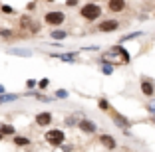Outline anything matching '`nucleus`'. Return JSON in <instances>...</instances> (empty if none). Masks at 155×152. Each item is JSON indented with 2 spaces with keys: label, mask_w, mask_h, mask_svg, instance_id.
Wrapping results in <instances>:
<instances>
[{
  "label": "nucleus",
  "mask_w": 155,
  "mask_h": 152,
  "mask_svg": "<svg viewBox=\"0 0 155 152\" xmlns=\"http://www.w3.org/2000/svg\"><path fill=\"white\" fill-rule=\"evenodd\" d=\"M80 14H82V18L87 20V22H96V20H100V16H101V6L96 4V2H87V4L82 6Z\"/></svg>",
  "instance_id": "nucleus-1"
},
{
  "label": "nucleus",
  "mask_w": 155,
  "mask_h": 152,
  "mask_svg": "<svg viewBox=\"0 0 155 152\" xmlns=\"http://www.w3.org/2000/svg\"><path fill=\"white\" fill-rule=\"evenodd\" d=\"M44 138H46V142L52 144V146H62L64 140H66V134H64V130H60V129H52L44 134Z\"/></svg>",
  "instance_id": "nucleus-2"
},
{
  "label": "nucleus",
  "mask_w": 155,
  "mask_h": 152,
  "mask_svg": "<svg viewBox=\"0 0 155 152\" xmlns=\"http://www.w3.org/2000/svg\"><path fill=\"white\" fill-rule=\"evenodd\" d=\"M44 22L50 24V26H62L66 22V14L60 12V10H50V12L44 14Z\"/></svg>",
  "instance_id": "nucleus-3"
},
{
  "label": "nucleus",
  "mask_w": 155,
  "mask_h": 152,
  "mask_svg": "<svg viewBox=\"0 0 155 152\" xmlns=\"http://www.w3.org/2000/svg\"><path fill=\"white\" fill-rule=\"evenodd\" d=\"M78 126H80V130H82V132H87V134H94V132L97 130L96 123H94V121H87V119L78 121Z\"/></svg>",
  "instance_id": "nucleus-4"
},
{
  "label": "nucleus",
  "mask_w": 155,
  "mask_h": 152,
  "mask_svg": "<svg viewBox=\"0 0 155 152\" xmlns=\"http://www.w3.org/2000/svg\"><path fill=\"white\" fill-rule=\"evenodd\" d=\"M52 119H54V116H52V113H48V111L38 113V115H36V125L38 126H48L52 123Z\"/></svg>",
  "instance_id": "nucleus-5"
},
{
  "label": "nucleus",
  "mask_w": 155,
  "mask_h": 152,
  "mask_svg": "<svg viewBox=\"0 0 155 152\" xmlns=\"http://www.w3.org/2000/svg\"><path fill=\"white\" fill-rule=\"evenodd\" d=\"M111 116H114V123H115V125L119 126V129L127 130L129 126H131V121H129V119H125V116H123V115H119V113H114V115H111Z\"/></svg>",
  "instance_id": "nucleus-6"
},
{
  "label": "nucleus",
  "mask_w": 155,
  "mask_h": 152,
  "mask_svg": "<svg viewBox=\"0 0 155 152\" xmlns=\"http://www.w3.org/2000/svg\"><path fill=\"white\" fill-rule=\"evenodd\" d=\"M107 8H110L111 12H123V10L127 8V2H125V0H110V2H107Z\"/></svg>",
  "instance_id": "nucleus-7"
},
{
  "label": "nucleus",
  "mask_w": 155,
  "mask_h": 152,
  "mask_svg": "<svg viewBox=\"0 0 155 152\" xmlns=\"http://www.w3.org/2000/svg\"><path fill=\"white\" fill-rule=\"evenodd\" d=\"M141 93L145 95V97H153V93H155L153 83H151L147 77H143V79H141Z\"/></svg>",
  "instance_id": "nucleus-8"
},
{
  "label": "nucleus",
  "mask_w": 155,
  "mask_h": 152,
  "mask_svg": "<svg viewBox=\"0 0 155 152\" xmlns=\"http://www.w3.org/2000/svg\"><path fill=\"white\" fill-rule=\"evenodd\" d=\"M119 28V22L117 20H104L100 24V32H115Z\"/></svg>",
  "instance_id": "nucleus-9"
},
{
  "label": "nucleus",
  "mask_w": 155,
  "mask_h": 152,
  "mask_svg": "<svg viewBox=\"0 0 155 152\" xmlns=\"http://www.w3.org/2000/svg\"><path fill=\"white\" fill-rule=\"evenodd\" d=\"M100 140H101V144H104L107 150H114L115 146H117V142H115V138L114 136H110V134H101L100 136Z\"/></svg>",
  "instance_id": "nucleus-10"
},
{
  "label": "nucleus",
  "mask_w": 155,
  "mask_h": 152,
  "mask_svg": "<svg viewBox=\"0 0 155 152\" xmlns=\"http://www.w3.org/2000/svg\"><path fill=\"white\" fill-rule=\"evenodd\" d=\"M8 54L10 55H18V57H30L32 51H30V49H22V48H8Z\"/></svg>",
  "instance_id": "nucleus-11"
},
{
  "label": "nucleus",
  "mask_w": 155,
  "mask_h": 152,
  "mask_svg": "<svg viewBox=\"0 0 155 152\" xmlns=\"http://www.w3.org/2000/svg\"><path fill=\"white\" fill-rule=\"evenodd\" d=\"M20 95L18 93H2L0 95V105H6V103H12V101H16Z\"/></svg>",
  "instance_id": "nucleus-12"
},
{
  "label": "nucleus",
  "mask_w": 155,
  "mask_h": 152,
  "mask_svg": "<svg viewBox=\"0 0 155 152\" xmlns=\"http://www.w3.org/2000/svg\"><path fill=\"white\" fill-rule=\"evenodd\" d=\"M66 36H68V32H64V30H52V32H50V38H52L54 42L66 40Z\"/></svg>",
  "instance_id": "nucleus-13"
},
{
  "label": "nucleus",
  "mask_w": 155,
  "mask_h": 152,
  "mask_svg": "<svg viewBox=\"0 0 155 152\" xmlns=\"http://www.w3.org/2000/svg\"><path fill=\"white\" fill-rule=\"evenodd\" d=\"M76 51L74 54H50V57H58V59H62V61H74L76 59Z\"/></svg>",
  "instance_id": "nucleus-14"
},
{
  "label": "nucleus",
  "mask_w": 155,
  "mask_h": 152,
  "mask_svg": "<svg viewBox=\"0 0 155 152\" xmlns=\"http://www.w3.org/2000/svg\"><path fill=\"white\" fill-rule=\"evenodd\" d=\"M0 132H2V136H12V134H16V129L12 125H0Z\"/></svg>",
  "instance_id": "nucleus-15"
},
{
  "label": "nucleus",
  "mask_w": 155,
  "mask_h": 152,
  "mask_svg": "<svg viewBox=\"0 0 155 152\" xmlns=\"http://www.w3.org/2000/svg\"><path fill=\"white\" fill-rule=\"evenodd\" d=\"M14 36H16L14 30H10V28H0V38H2V40H12Z\"/></svg>",
  "instance_id": "nucleus-16"
},
{
  "label": "nucleus",
  "mask_w": 155,
  "mask_h": 152,
  "mask_svg": "<svg viewBox=\"0 0 155 152\" xmlns=\"http://www.w3.org/2000/svg\"><path fill=\"white\" fill-rule=\"evenodd\" d=\"M14 144H16V146H28V144H30V138H26V136H14Z\"/></svg>",
  "instance_id": "nucleus-17"
},
{
  "label": "nucleus",
  "mask_w": 155,
  "mask_h": 152,
  "mask_svg": "<svg viewBox=\"0 0 155 152\" xmlns=\"http://www.w3.org/2000/svg\"><path fill=\"white\" fill-rule=\"evenodd\" d=\"M36 85H38V89H40V91H44L46 87L50 85V79H48V77H44V79H40V81H38Z\"/></svg>",
  "instance_id": "nucleus-18"
},
{
  "label": "nucleus",
  "mask_w": 155,
  "mask_h": 152,
  "mask_svg": "<svg viewBox=\"0 0 155 152\" xmlns=\"http://www.w3.org/2000/svg\"><path fill=\"white\" fill-rule=\"evenodd\" d=\"M137 36H141V32H133V34H127V36H123L121 40H119V44H123V42H127V40H133V38Z\"/></svg>",
  "instance_id": "nucleus-19"
},
{
  "label": "nucleus",
  "mask_w": 155,
  "mask_h": 152,
  "mask_svg": "<svg viewBox=\"0 0 155 152\" xmlns=\"http://www.w3.org/2000/svg\"><path fill=\"white\" fill-rule=\"evenodd\" d=\"M101 71H104L105 75H111V71H114V65H110V63H104V65H101Z\"/></svg>",
  "instance_id": "nucleus-20"
},
{
  "label": "nucleus",
  "mask_w": 155,
  "mask_h": 152,
  "mask_svg": "<svg viewBox=\"0 0 155 152\" xmlns=\"http://www.w3.org/2000/svg\"><path fill=\"white\" fill-rule=\"evenodd\" d=\"M97 105H100V109H101V111H105V109H110V103H107L105 99H100V101H97Z\"/></svg>",
  "instance_id": "nucleus-21"
},
{
  "label": "nucleus",
  "mask_w": 155,
  "mask_h": 152,
  "mask_svg": "<svg viewBox=\"0 0 155 152\" xmlns=\"http://www.w3.org/2000/svg\"><path fill=\"white\" fill-rule=\"evenodd\" d=\"M0 10H2L4 14H14V8H12V6H6V4L0 6Z\"/></svg>",
  "instance_id": "nucleus-22"
},
{
  "label": "nucleus",
  "mask_w": 155,
  "mask_h": 152,
  "mask_svg": "<svg viewBox=\"0 0 155 152\" xmlns=\"http://www.w3.org/2000/svg\"><path fill=\"white\" fill-rule=\"evenodd\" d=\"M56 97H58V99H66V97H68V91L58 89V91H56Z\"/></svg>",
  "instance_id": "nucleus-23"
},
{
  "label": "nucleus",
  "mask_w": 155,
  "mask_h": 152,
  "mask_svg": "<svg viewBox=\"0 0 155 152\" xmlns=\"http://www.w3.org/2000/svg\"><path fill=\"white\" fill-rule=\"evenodd\" d=\"M36 83H38L36 79H28V81H26V87H28V91H30V89H34V87H36Z\"/></svg>",
  "instance_id": "nucleus-24"
},
{
  "label": "nucleus",
  "mask_w": 155,
  "mask_h": 152,
  "mask_svg": "<svg viewBox=\"0 0 155 152\" xmlns=\"http://www.w3.org/2000/svg\"><path fill=\"white\" fill-rule=\"evenodd\" d=\"M66 125H78V119L76 116H68L66 119Z\"/></svg>",
  "instance_id": "nucleus-25"
},
{
  "label": "nucleus",
  "mask_w": 155,
  "mask_h": 152,
  "mask_svg": "<svg viewBox=\"0 0 155 152\" xmlns=\"http://www.w3.org/2000/svg\"><path fill=\"white\" fill-rule=\"evenodd\" d=\"M76 4H78V0H66V6H70V8H74Z\"/></svg>",
  "instance_id": "nucleus-26"
},
{
  "label": "nucleus",
  "mask_w": 155,
  "mask_h": 152,
  "mask_svg": "<svg viewBox=\"0 0 155 152\" xmlns=\"http://www.w3.org/2000/svg\"><path fill=\"white\" fill-rule=\"evenodd\" d=\"M147 111H149L151 115H155V101H153V103H149V107H147Z\"/></svg>",
  "instance_id": "nucleus-27"
},
{
  "label": "nucleus",
  "mask_w": 155,
  "mask_h": 152,
  "mask_svg": "<svg viewBox=\"0 0 155 152\" xmlns=\"http://www.w3.org/2000/svg\"><path fill=\"white\" fill-rule=\"evenodd\" d=\"M2 93H6V91H4V85H0V95H2Z\"/></svg>",
  "instance_id": "nucleus-28"
},
{
  "label": "nucleus",
  "mask_w": 155,
  "mask_h": 152,
  "mask_svg": "<svg viewBox=\"0 0 155 152\" xmlns=\"http://www.w3.org/2000/svg\"><path fill=\"white\" fill-rule=\"evenodd\" d=\"M151 123H155V115H153V116H151Z\"/></svg>",
  "instance_id": "nucleus-29"
},
{
  "label": "nucleus",
  "mask_w": 155,
  "mask_h": 152,
  "mask_svg": "<svg viewBox=\"0 0 155 152\" xmlns=\"http://www.w3.org/2000/svg\"><path fill=\"white\" fill-rule=\"evenodd\" d=\"M2 138H4V136H2V132H0V142H2Z\"/></svg>",
  "instance_id": "nucleus-30"
},
{
  "label": "nucleus",
  "mask_w": 155,
  "mask_h": 152,
  "mask_svg": "<svg viewBox=\"0 0 155 152\" xmlns=\"http://www.w3.org/2000/svg\"><path fill=\"white\" fill-rule=\"evenodd\" d=\"M46 2H54V0H46Z\"/></svg>",
  "instance_id": "nucleus-31"
}]
</instances>
